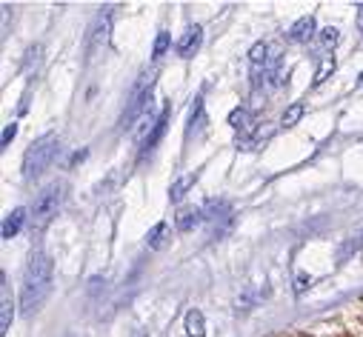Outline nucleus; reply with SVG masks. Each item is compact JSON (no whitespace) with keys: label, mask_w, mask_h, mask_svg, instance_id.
<instances>
[{"label":"nucleus","mask_w":363,"mask_h":337,"mask_svg":"<svg viewBox=\"0 0 363 337\" xmlns=\"http://www.w3.org/2000/svg\"><path fill=\"white\" fill-rule=\"evenodd\" d=\"M52 292V260L46 252H35L26 263L23 271V286H21V309L23 314H31L43 306V300Z\"/></svg>","instance_id":"obj_1"},{"label":"nucleus","mask_w":363,"mask_h":337,"mask_svg":"<svg viewBox=\"0 0 363 337\" xmlns=\"http://www.w3.org/2000/svg\"><path fill=\"white\" fill-rule=\"evenodd\" d=\"M63 189H66V186H63L60 180H52L35 195V203H31V208H29L31 232H43L55 220V215L60 212V206H63Z\"/></svg>","instance_id":"obj_2"},{"label":"nucleus","mask_w":363,"mask_h":337,"mask_svg":"<svg viewBox=\"0 0 363 337\" xmlns=\"http://www.w3.org/2000/svg\"><path fill=\"white\" fill-rule=\"evenodd\" d=\"M55 154H57V135L49 132V135L38 137V140L29 146V152L23 154V178H26V180L40 178V174L49 169V163L55 160Z\"/></svg>","instance_id":"obj_3"},{"label":"nucleus","mask_w":363,"mask_h":337,"mask_svg":"<svg viewBox=\"0 0 363 337\" xmlns=\"http://www.w3.org/2000/svg\"><path fill=\"white\" fill-rule=\"evenodd\" d=\"M152 98V77L146 80H140V83L132 89V98H129V103H126V109H123V115H120V129H129V126L144 115V109H146V100Z\"/></svg>","instance_id":"obj_4"},{"label":"nucleus","mask_w":363,"mask_h":337,"mask_svg":"<svg viewBox=\"0 0 363 337\" xmlns=\"http://www.w3.org/2000/svg\"><path fill=\"white\" fill-rule=\"evenodd\" d=\"M109 31H112V6H103L89 29V57H94L109 43Z\"/></svg>","instance_id":"obj_5"},{"label":"nucleus","mask_w":363,"mask_h":337,"mask_svg":"<svg viewBox=\"0 0 363 337\" xmlns=\"http://www.w3.org/2000/svg\"><path fill=\"white\" fill-rule=\"evenodd\" d=\"M200 40H203V31H200V26H192V29H186V35L178 40V55L183 57V60H189L198 49H200Z\"/></svg>","instance_id":"obj_6"},{"label":"nucleus","mask_w":363,"mask_h":337,"mask_svg":"<svg viewBox=\"0 0 363 337\" xmlns=\"http://www.w3.org/2000/svg\"><path fill=\"white\" fill-rule=\"evenodd\" d=\"M229 126L234 132H241L243 137H249L252 132H255V118H252V111L246 106H241V109H234L229 115Z\"/></svg>","instance_id":"obj_7"},{"label":"nucleus","mask_w":363,"mask_h":337,"mask_svg":"<svg viewBox=\"0 0 363 337\" xmlns=\"http://www.w3.org/2000/svg\"><path fill=\"white\" fill-rule=\"evenodd\" d=\"M289 43H306V40H312L314 38V18L312 14H306V18H301L292 29H289Z\"/></svg>","instance_id":"obj_8"},{"label":"nucleus","mask_w":363,"mask_h":337,"mask_svg":"<svg viewBox=\"0 0 363 337\" xmlns=\"http://www.w3.org/2000/svg\"><path fill=\"white\" fill-rule=\"evenodd\" d=\"M229 217H232V206L226 200H209L203 206V220H209L212 226L217 220H229Z\"/></svg>","instance_id":"obj_9"},{"label":"nucleus","mask_w":363,"mask_h":337,"mask_svg":"<svg viewBox=\"0 0 363 337\" xmlns=\"http://www.w3.org/2000/svg\"><path fill=\"white\" fill-rule=\"evenodd\" d=\"M200 220H203V208H198V206H189V208H183V212L178 215L175 226H178V232H192Z\"/></svg>","instance_id":"obj_10"},{"label":"nucleus","mask_w":363,"mask_h":337,"mask_svg":"<svg viewBox=\"0 0 363 337\" xmlns=\"http://www.w3.org/2000/svg\"><path fill=\"white\" fill-rule=\"evenodd\" d=\"M166 123H169V106H163V109H161V115H157L154 129H152V132H149V137L144 140V154H146V152H152V149H154V143L163 137V132H166Z\"/></svg>","instance_id":"obj_11"},{"label":"nucleus","mask_w":363,"mask_h":337,"mask_svg":"<svg viewBox=\"0 0 363 337\" xmlns=\"http://www.w3.org/2000/svg\"><path fill=\"white\" fill-rule=\"evenodd\" d=\"M0 280H3V295H0V334H6L9 326H12L14 309H12V297H9V288H6V275L0 278Z\"/></svg>","instance_id":"obj_12"},{"label":"nucleus","mask_w":363,"mask_h":337,"mask_svg":"<svg viewBox=\"0 0 363 337\" xmlns=\"http://www.w3.org/2000/svg\"><path fill=\"white\" fill-rule=\"evenodd\" d=\"M26 217H29V212H26V208H14V212H12V215L3 220V240H12L14 234H18V232L23 229Z\"/></svg>","instance_id":"obj_13"},{"label":"nucleus","mask_w":363,"mask_h":337,"mask_svg":"<svg viewBox=\"0 0 363 337\" xmlns=\"http://www.w3.org/2000/svg\"><path fill=\"white\" fill-rule=\"evenodd\" d=\"M186 334L189 337H206V323H203V312L200 309H189L186 312Z\"/></svg>","instance_id":"obj_14"},{"label":"nucleus","mask_w":363,"mask_h":337,"mask_svg":"<svg viewBox=\"0 0 363 337\" xmlns=\"http://www.w3.org/2000/svg\"><path fill=\"white\" fill-rule=\"evenodd\" d=\"M192 183H195V174H183V178H178L175 186H172V191H169V200L172 203H180L186 198V191L192 189Z\"/></svg>","instance_id":"obj_15"},{"label":"nucleus","mask_w":363,"mask_h":337,"mask_svg":"<svg viewBox=\"0 0 363 337\" xmlns=\"http://www.w3.org/2000/svg\"><path fill=\"white\" fill-rule=\"evenodd\" d=\"M166 234H169V226H166V223H157V226H152V232H149V237H146L149 249H163L166 240H169Z\"/></svg>","instance_id":"obj_16"},{"label":"nucleus","mask_w":363,"mask_h":337,"mask_svg":"<svg viewBox=\"0 0 363 337\" xmlns=\"http://www.w3.org/2000/svg\"><path fill=\"white\" fill-rule=\"evenodd\" d=\"M269 46L266 43H255L252 46V52H249V60H252V66L255 69H260V66H266V63H269Z\"/></svg>","instance_id":"obj_17"},{"label":"nucleus","mask_w":363,"mask_h":337,"mask_svg":"<svg viewBox=\"0 0 363 337\" xmlns=\"http://www.w3.org/2000/svg\"><path fill=\"white\" fill-rule=\"evenodd\" d=\"M335 72V60L332 57H323L321 60V66H318V72H314V80H312V86H321V83H326L329 80V75Z\"/></svg>","instance_id":"obj_18"},{"label":"nucleus","mask_w":363,"mask_h":337,"mask_svg":"<svg viewBox=\"0 0 363 337\" xmlns=\"http://www.w3.org/2000/svg\"><path fill=\"white\" fill-rule=\"evenodd\" d=\"M304 118V103H292L286 111H283V118H280V126H295L297 120Z\"/></svg>","instance_id":"obj_19"},{"label":"nucleus","mask_w":363,"mask_h":337,"mask_svg":"<svg viewBox=\"0 0 363 337\" xmlns=\"http://www.w3.org/2000/svg\"><path fill=\"white\" fill-rule=\"evenodd\" d=\"M338 40H340V31H338L335 26L321 29V46H323V49H335Z\"/></svg>","instance_id":"obj_20"},{"label":"nucleus","mask_w":363,"mask_h":337,"mask_svg":"<svg viewBox=\"0 0 363 337\" xmlns=\"http://www.w3.org/2000/svg\"><path fill=\"white\" fill-rule=\"evenodd\" d=\"M169 43H172L169 31H161V35L154 38V49H152V57H154V60H161V57L166 55V49H169Z\"/></svg>","instance_id":"obj_21"},{"label":"nucleus","mask_w":363,"mask_h":337,"mask_svg":"<svg viewBox=\"0 0 363 337\" xmlns=\"http://www.w3.org/2000/svg\"><path fill=\"white\" fill-rule=\"evenodd\" d=\"M309 286H312V278L306 275V271H297V275H295V292H297V295H304Z\"/></svg>","instance_id":"obj_22"},{"label":"nucleus","mask_w":363,"mask_h":337,"mask_svg":"<svg viewBox=\"0 0 363 337\" xmlns=\"http://www.w3.org/2000/svg\"><path fill=\"white\" fill-rule=\"evenodd\" d=\"M360 243H363V234H360L358 240H346V246L340 249V260H346L352 252H358V249H360Z\"/></svg>","instance_id":"obj_23"},{"label":"nucleus","mask_w":363,"mask_h":337,"mask_svg":"<svg viewBox=\"0 0 363 337\" xmlns=\"http://www.w3.org/2000/svg\"><path fill=\"white\" fill-rule=\"evenodd\" d=\"M14 135H18V123H9V126H6V129H3V137H0V146H3V149H6V146H9V143L14 140Z\"/></svg>","instance_id":"obj_24"}]
</instances>
